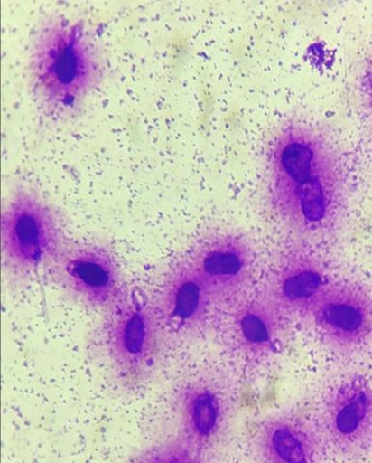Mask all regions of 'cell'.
<instances>
[{
  "instance_id": "6da1fadb",
  "label": "cell",
  "mask_w": 372,
  "mask_h": 463,
  "mask_svg": "<svg viewBox=\"0 0 372 463\" xmlns=\"http://www.w3.org/2000/svg\"><path fill=\"white\" fill-rule=\"evenodd\" d=\"M268 188L274 213L301 240H320L339 226L346 184L338 154L310 126L293 122L273 139Z\"/></svg>"
},
{
  "instance_id": "3957f363",
  "label": "cell",
  "mask_w": 372,
  "mask_h": 463,
  "mask_svg": "<svg viewBox=\"0 0 372 463\" xmlns=\"http://www.w3.org/2000/svg\"><path fill=\"white\" fill-rule=\"evenodd\" d=\"M63 221L42 195L29 188L14 190L0 215L2 269L11 285L29 283L66 242Z\"/></svg>"
},
{
  "instance_id": "7a4b0ae2",
  "label": "cell",
  "mask_w": 372,
  "mask_h": 463,
  "mask_svg": "<svg viewBox=\"0 0 372 463\" xmlns=\"http://www.w3.org/2000/svg\"><path fill=\"white\" fill-rule=\"evenodd\" d=\"M104 72L100 49L86 24L58 15L38 25L27 74L34 94L51 110L75 109L99 87Z\"/></svg>"
},
{
  "instance_id": "4fadbf2b",
  "label": "cell",
  "mask_w": 372,
  "mask_h": 463,
  "mask_svg": "<svg viewBox=\"0 0 372 463\" xmlns=\"http://www.w3.org/2000/svg\"><path fill=\"white\" fill-rule=\"evenodd\" d=\"M282 311L268 297L246 298L230 314L234 336L249 356H265L275 347L283 331Z\"/></svg>"
},
{
  "instance_id": "7c38bea8",
  "label": "cell",
  "mask_w": 372,
  "mask_h": 463,
  "mask_svg": "<svg viewBox=\"0 0 372 463\" xmlns=\"http://www.w3.org/2000/svg\"><path fill=\"white\" fill-rule=\"evenodd\" d=\"M257 456L269 463H310L320 456L318 432L304 418L284 414L265 420L256 431Z\"/></svg>"
},
{
  "instance_id": "8992f818",
  "label": "cell",
  "mask_w": 372,
  "mask_h": 463,
  "mask_svg": "<svg viewBox=\"0 0 372 463\" xmlns=\"http://www.w3.org/2000/svg\"><path fill=\"white\" fill-rule=\"evenodd\" d=\"M368 293L353 283H330L308 316L328 345L351 352L369 340L372 328Z\"/></svg>"
},
{
  "instance_id": "ba28073f",
  "label": "cell",
  "mask_w": 372,
  "mask_h": 463,
  "mask_svg": "<svg viewBox=\"0 0 372 463\" xmlns=\"http://www.w3.org/2000/svg\"><path fill=\"white\" fill-rule=\"evenodd\" d=\"M153 303L163 333L186 335L206 325L217 301L186 260L164 276Z\"/></svg>"
},
{
  "instance_id": "30bf717a",
  "label": "cell",
  "mask_w": 372,
  "mask_h": 463,
  "mask_svg": "<svg viewBox=\"0 0 372 463\" xmlns=\"http://www.w3.org/2000/svg\"><path fill=\"white\" fill-rule=\"evenodd\" d=\"M175 409L181 436L205 458L226 425L228 406L223 390L209 378H196L179 388Z\"/></svg>"
},
{
  "instance_id": "52a82bcc",
  "label": "cell",
  "mask_w": 372,
  "mask_h": 463,
  "mask_svg": "<svg viewBox=\"0 0 372 463\" xmlns=\"http://www.w3.org/2000/svg\"><path fill=\"white\" fill-rule=\"evenodd\" d=\"M187 260L217 302L239 293L249 284L254 272L252 248L244 238L231 232L204 235L191 249Z\"/></svg>"
},
{
  "instance_id": "5b68a950",
  "label": "cell",
  "mask_w": 372,
  "mask_h": 463,
  "mask_svg": "<svg viewBox=\"0 0 372 463\" xmlns=\"http://www.w3.org/2000/svg\"><path fill=\"white\" fill-rule=\"evenodd\" d=\"M45 271L69 297L96 310H107L126 288L114 251L98 242L67 240Z\"/></svg>"
},
{
  "instance_id": "5bb4252c",
  "label": "cell",
  "mask_w": 372,
  "mask_h": 463,
  "mask_svg": "<svg viewBox=\"0 0 372 463\" xmlns=\"http://www.w3.org/2000/svg\"><path fill=\"white\" fill-rule=\"evenodd\" d=\"M133 462L172 463L202 462L201 455L181 434L171 439L151 445L136 452Z\"/></svg>"
},
{
  "instance_id": "277c9868",
  "label": "cell",
  "mask_w": 372,
  "mask_h": 463,
  "mask_svg": "<svg viewBox=\"0 0 372 463\" xmlns=\"http://www.w3.org/2000/svg\"><path fill=\"white\" fill-rule=\"evenodd\" d=\"M103 339L118 381L126 387L144 383L159 356L163 330L153 299L137 287H126L106 310Z\"/></svg>"
},
{
  "instance_id": "8fae6325",
  "label": "cell",
  "mask_w": 372,
  "mask_h": 463,
  "mask_svg": "<svg viewBox=\"0 0 372 463\" xmlns=\"http://www.w3.org/2000/svg\"><path fill=\"white\" fill-rule=\"evenodd\" d=\"M329 284L319 260L305 249L293 248L275 265L265 294L282 312L308 315Z\"/></svg>"
},
{
  "instance_id": "9c48e42d",
  "label": "cell",
  "mask_w": 372,
  "mask_h": 463,
  "mask_svg": "<svg viewBox=\"0 0 372 463\" xmlns=\"http://www.w3.org/2000/svg\"><path fill=\"white\" fill-rule=\"evenodd\" d=\"M323 425L329 439L342 451L367 448L372 432V392L362 374H351L329 392L323 409Z\"/></svg>"
}]
</instances>
